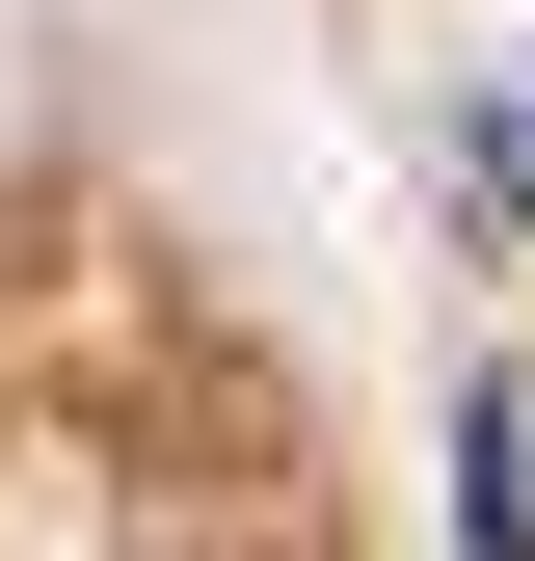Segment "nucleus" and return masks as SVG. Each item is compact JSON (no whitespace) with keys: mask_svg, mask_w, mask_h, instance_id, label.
I'll list each match as a JSON object with an SVG mask.
<instances>
[{"mask_svg":"<svg viewBox=\"0 0 535 561\" xmlns=\"http://www.w3.org/2000/svg\"><path fill=\"white\" fill-rule=\"evenodd\" d=\"M482 187L535 215V54H482Z\"/></svg>","mask_w":535,"mask_h":561,"instance_id":"1","label":"nucleus"}]
</instances>
